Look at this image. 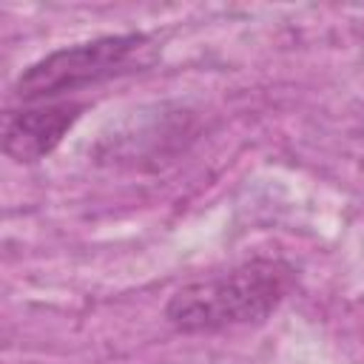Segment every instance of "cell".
<instances>
[{"mask_svg": "<svg viewBox=\"0 0 364 364\" xmlns=\"http://www.w3.org/2000/svg\"><path fill=\"white\" fill-rule=\"evenodd\" d=\"M293 267L279 259H253L182 284L165 304V318L182 333H216L264 321L287 296Z\"/></svg>", "mask_w": 364, "mask_h": 364, "instance_id": "cell-1", "label": "cell"}, {"mask_svg": "<svg viewBox=\"0 0 364 364\" xmlns=\"http://www.w3.org/2000/svg\"><path fill=\"white\" fill-rule=\"evenodd\" d=\"M151 46L154 43L145 34H108L57 48L31 63L17 77L14 97L34 105L65 91H77L100 80L134 71L151 60Z\"/></svg>", "mask_w": 364, "mask_h": 364, "instance_id": "cell-2", "label": "cell"}, {"mask_svg": "<svg viewBox=\"0 0 364 364\" xmlns=\"http://www.w3.org/2000/svg\"><path fill=\"white\" fill-rule=\"evenodd\" d=\"M80 102H46L3 117V151L14 162H37L48 156L80 119Z\"/></svg>", "mask_w": 364, "mask_h": 364, "instance_id": "cell-3", "label": "cell"}]
</instances>
